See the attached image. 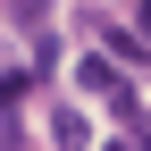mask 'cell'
I'll return each mask as SVG.
<instances>
[{"label":"cell","instance_id":"obj_4","mask_svg":"<svg viewBox=\"0 0 151 151\" xmlns=\"http://www.w3.org/2000/svg\"><path fill=\"white\" fill-rule=\"evenodd\" d=\"M9 17H17L25 34H42V17H50V0H9Z\"/></svg>","mask_w":151,"mask_h":151},{"label":"cell","instance_id":"obj_2","mask_svg":"<svg viewBox=\"0 0 151 151\" xmlns=\"http://www.w3.org/2000/svg\"><path fill=\"white\" fill-rule=\"evenodd\" d=\"M101 50H109L118 67H151V42H143V34H126L118 17H101Z\"/></svg>","mask_w":151,"mask_h":151},{"label":"cell","instance_id":"obj_6","mask_svg":"<svg viewBox=\"0 0 151 151\" xmlns=\"http://www.w3.org/2000/svg\"><path fill=\"white\" fill-rule=\"evenodd\" d=\"M134 34H143V42H151V0H143V9H134Z\"/></svg>","mask_w":151,"mask_h":151},{"label":"cell","instance_id":"obj_3","mask_svg":"<svg viewBox=\"0 0 151 151\" xmlns=\"http://www.w3.org/2000/svg\"><path fill=\"white\" fill-rule=\"evenodd\" d=\"M50 134H59V151H84V109H50Z\"/></svg>","mask_w":151,"mask_h":151},{"label":"cell","instance_id":"obj_1","mask_svg":"<svg viewBox=\"0 0 151 151\" xmlns=\"http://www.w3.org/2000/svg\"><path fill=\"white\" fill-rule=\"evenodd\" d=\"M76 84H84L92 101H118V92H126V76H118V59H109V50H92V59L76 67Z\"/></svg>","mask_w":151,"mask_h":151},{"label":"cell","instance_id":"obj_5","mask_svg":"<svg viewBox=\"0 0 151 151\" xmlns=\"http://www.w3.org/2000/svg\"><path fill=\"white\" fill-rule=\"evenodd\" d=\"M126 143H134V151H151V109H143V118H126Z\"/></svg>","mask_w":151,"mask_h":151},{"label":"cell","instance_id":"obj_7","mask_svg":"<svg viewBox=\"0 0 151 151\" xmlns=\"http://www.w3.org/2000/svg\"><path fill=\"white\" fill-rule=\"evenodd\" d=\"M101 151H134V143H101Z\"/></svg>","mask_w":151,"mask_h":151}]
</instances>
